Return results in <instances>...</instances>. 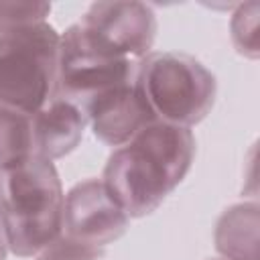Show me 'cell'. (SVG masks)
I'll list each match as a JSON object with an SVG mask.
<instances>
[{
	"label": "cell",
	"mask_w": 260,
	"mask_h": 260,
	"mask_svg": "<svg viewBox=\"0 0 260 260\" xmlns=\"http://www.w3.org/2000/svg\"><path fill=\"white\" fill-rule=\"evenodd\" d=\"M193 158V132L154 120L108 156L102 181L128 217H144L179 187Z\"/></svg>",
	"instance_id": "1"
},
{
	"label": "cell",
	"mask_w": 260,
	"mask_h": 260,
	"mask_svg": "<svg viewBox=\"0 0 260 260\" xmlns=\"http://www.w3.org/2000/svg\"><path fill=\"white\" fill-rule=\"evenodd\" d=\"M65 193L53 160L32 156L0 171V223L8 250L32 258L63 236Z\"/></svg>",
	"instance_id": "2"
},
{
	"label": "cell",
	"mask_w": 260,
	"mask_h": 260,
	"mask_svg": "<svg viewBox=\"0 0 260 260\" xmlns=\"http://www.w3.org/2000/svg\"><path fill=\"white\" fill-rule=\"evenodd\" d=\"M136 83L154 120L191 128L213 108L215 75L195 57L175 51H150L138 61Z\"/></svg>",
	"instance_id": "3"
},
{
	"label": "cell",
	"mask_w": 260,
	"mask_h": 260,
	"mask_svg": "<svg viewBox=\"0 0 260 260\" xmlns=\"http://www.w3.org/2000/svg\"><path fill=\"white\" fill-rule=\"evenodd\" d=\"M59 41L47 20L0 28V106L35 114L49 102Z\"/></svg>",
	"instance_id": "4"
},
{
	"label": "cell",
	"mask_w": 260,
	"mask_h": 260,
	"mask_svg": "<svg viewBox=\"0 0 260 260\" xmlns=\"http://www.w3.org/2000/svg\"><path fill=\"white\" fill-rule=\"evenodd\" d=\"M138 61L108 57L91 49L77 24L65 28L59 41L53 98L73 104L85 120L118 89L136 79Z\"/></svg>",
	"instance_id": "5"
},
{
	"label": "cell",
	"mask_w": 260,
	"mask_h": 260,
	"mask_svg": "<svg viewBox=\"0 0 260 260\" xmlns=\"http://www.w3.org/2000/svg\"><path fill=\"white\" fill-rule=\"evenodd\" d=\"M75 24L91 49L118 59L140 61L156 37V14L144 2H93Z\"/></svg>",
	"instance_id": "6"
},
{
	"label": "cell",
	"mask_w": 260,
	"mask_h": 260,
	"mask_svg": "<svg viewBox=\"0 0 260 260\" xmlns=\"http://www.w3.org/2000/svg\"><path fill=\"white\" fill-rule=\"evenodd\" d=\"M128 219L102 179H85L65 195L63 236L69 240L104 248L126 232Z\"/></svg>",
	"instance_id": "7"
},
{
	"label": "cell",
	"mask_w": 260,
	"mask_h": 260,
	"mask_svg": "<svg viewBox=\"0 0 260 260\" xmlns=\"http://www.w3.org/2000/svg\"><path fill=\"white\" fill-rule=\"evenodd\" d=\"M154 122V116L136 83H128L114 95L104 100L87 118L93 136L108 146H122L136 136L144 126Z\"/></svg>",
	"instance_id": "8"
},
{
	"label": "cell",
	"mask_w": 260,
	"mask_h": 260,
	"mask_svg": "<svg viewBox=\"0 0 260 260\" xmlns=\"http://www.w3.org/2000/svg\"><path fill=\"white\" fill-rule=\"evenodd\" d=\"M87 126L85 116L69 102L61 98H49V102L32 114L35 152L47 160L63 158L83 138Z\"/></svg>",
	"instance_id": "9"
},
{
	"label": "cell",
	"mask_w": 260,
	"mask_h": 260,
	"mask_svg": "<svg viewBox=\"0 0 260 260\" xmlns=\"http://www.w3.org/2000/svg\"><path fill=\"white\" fill-rule=\"evenodd\" d=\"M258 211L256 201H244L219 215L213 240L223 260H258Z\"/></svg>",
	"instance_id": "10"
},
{
	"label": "cell",
	"mask_w": 260,
	"mask_h": 260,
	"mask_svg": "<svg viewBox=\"0 0 260 260\" xmlns=\"http://www.w3.org/2000/svg\"><path fill=\"white\" fill-rule=\"evenodd\" d=\"M37 156L32 114L0 106V171Z\"/></svg>",
	"instance_id": "11"
},
{
	"label": "cell",
	"mask_w": 260,
	"mask_h": 260,
	"mask_svg": "<svg viewBox=\"0 0 260 260\" xmlns=\"http://www.w3.org/2000/svg\"><path fill=\"white\" fill-rule=\"evenodd\" d=\"M258 14H260L258 2L238 4L230 22L236 51L250 59L258 57Z\"/></svg>",
	"instance_id": "12"
},
{
	"label": "cell",
	"mask_w": 260,
	"mask_h": 260,
	"mask_svg": "<svg viewBox=\"0 0 260 260\" xmlns=\"http://www.w3.org/2000/svg\"><path fill=\"white\" fill-rule=\"evenodd\" d=\"M51 12V4L47 2H20V0H0V28L26 24V22H43Z\"/></svg>",
	"instance_id": "13"
},
{
	"label": "cell",
	"mask_w": 260,
	"mask_h": 260,
	"mask_svg": "<svg viewBox=\"0 0 260 260\" xmlns=\"http://www.w3.org/2000/svg\"><path fill=\"white\" fill-rule=\"evenodd\" d=\"M104 256V248H95L89 244H81L61 236L43 252L37 254L35 260H100Z\"/></svg>",
	"instance_id": "14"
},
{
	"label": "cell",
	"mask_w": 260,
	"mask_h": 260,
	"mask_svg": "<svg viewBox=\"0 0 260 260\" xmlns=\"http://www.w3.org/2000/svg\"><path fill=\"white\" fill-rule=\"evenodd\" d=\"M6 254H8V242L4 236V228L0 223V260H6Z\"/></svg>",
	"instance_id": "15"
},
{
	"label": "cell",
	"mask_w": 260,
	"mask_h": 260,
	"mask_svg": "<svg viewBox=\"0 0 260 260\" xmlns=\"http://www.w3.org/2000/svg\"><path fill=\"white\" fill-rule=\"evenodd\" d=\"M211 260H221V258H211Z\"/></svg>",
	"instance_id": "16"
}]
</instances>
